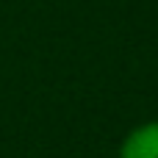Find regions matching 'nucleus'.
<instances>
[{
    "mask_svg": "<svg viewBox=\"0 0 158 158\" xmlns=\"http://www.w3.org/2000/svg\"><path fill=\"white\" fill-rule=\"evenodd\" d=\"M119 158H158V119L136 125L122 139Z\"/></svg>",
    "mask_w": 158,
    "mask_h": 158,
    "instance_id": "f257e3e1",
    "label": "nucleus"
}]
</instances>
